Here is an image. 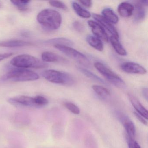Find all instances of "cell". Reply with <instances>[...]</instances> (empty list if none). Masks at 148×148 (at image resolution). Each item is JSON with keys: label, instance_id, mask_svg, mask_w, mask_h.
Masks as SVG:
<instances>
[{"label": "cell", "instance_id": "6da1fadb", "mask_svg": "<svg viewBox=\"0 0 148 148\" xmlns=\"http://www.w3.org/2000/svg\"><path fill=\"white\" fill-rule=\"evenodd\" d=\"M37 20L40 24L50 30H56L61 25L62 17L60 14L54 10L46 9L38 14Z\"/></svg>", "mask_w": 148, "mask_h": 148}, {"label": "cell", "instance_id": "7a4b0ae2", "mask_svg": "<svg viewBox=\"0 0 148 148\" xmlns=\"http://www.w3.org/2000/svg\"><path fill=\"white\" fill-rule=\"evenodd\" d=\"M12 65L20 68H33L36 69L47 68L48 64L37 58L28 55L21 54L14 57L11 61Z\"/></svg>", "mask_w": 148, "mask_h": 148}, {"label": "cell", "instance_id": "3957f363", "mask_svg": "<svg viewBox=\"0 0 148 148\" xmlns=\"http://www.w3.org/2000/svg\"><path fill=\"white\" fill-rule=\"evenodd\" d=\"M42 75L47 80L54 84L72 85L75 82L74 78L71 74L56 70H47L43 73Z\"/></svg>", "mask_w": 148, "mask_h": 148}, {"label": "cell", "instance_id": "277c9868", "mask_svg": "<svg viewBox=\"0 0 148 148\" xmlns=\"http://www.w3.org/2000/svg\"><path fill=\"white\" fill-rule=\"evenodd\" d=\"M6 78L14 82H23L37 80L39 76L32 71L19 68L10 70L6 75Z\"/></svg>", "mask_w": 148, "mask_h": 148}, {"label": "cell", "instance_id": "5b68a950", "mask_svg": "<svg viewBox=\"0 0 148 148\" xmlns=\"http://www.w3.org/2000/svg\"><path fill=\"white\" fill-rule=\"evenodd\" d=\"M94 66L110 83L119 88H123L125 87L124 81L117 74L113 72L103 64L100 62H96L94 64Z\"/></svg>", "mask_w": 148, "mask_h": 148}, {"label": "cell", "instance_id": "8992f818", "mask_svg": "<svg viewBox=\"0 0 148 148\" xmlns=\"http://www.w3.org/2000/svg\"><path fill=\"white\" fill-rule=\"evenodd\" d=\"M56 49L68 57L73 59L80 64L86 67H90L91 62L89 59L83 53L69 46L62 45H54Z\"/></svg>", "mask_w": 148, "mask_h": 148}, {"label": "cell", "instance_id": "52a82bcc", "mask_svg": "<svg viewBox=\"0 0 148 148\" xmlns=\"http://www.w3.org/2000/svg\"><path fill=\"white\" fill-rule=\"evenodd\" d=\"M8 102L14 106L37 107L35 103L34 97H32L26 96H18L9 99Z\"/></svg>", "mask_w": 148, "mask_h": 148}, {"label": "cell", "instance_id": "ba28073f", "mask_svg": "<svg viewBox=\"0 0 148 148\" xmlns=\"http://www.w3.org/2000/svg\"><path fill=\"white\" fill-rule=\"evenodd\" d=\"M120 67L122 71L127 73L145 74L147 72V71L144 67L134 62H125L121 65Z\"/></svg>", "mask_w": 148, "mask_h": 148}, {"label": "cell", "instance_id": "9c48e42d", "mask_svg": "<svg viewBox=\"0 0 148 148\" xmlns=\"http://www.w3.org/2000/svg\"><path fill=\"white\" fill-rule=\"evenodd\" d=\"M118 116L119 119L126 131L127 136L130 138L134 139L136 134V129L133 122L124 114L119 113Z\"/></svg>", "mask_w": 148, "mask_h": 148}, {"label": "cell", "instance_id": "30bf717a", "mask_svg": "<svg viewBox=\"0 0 148 148\" xmlns=\"http://www.w3.org/2000/svg\"><path fill=\"white\" fill-rule=\"evenodd\" d=\"M92 16L94 19L97 21L98 23H99L104 29H106L111 34V36L119 38L118 33L116 28L113 26L111 23L107 21L102 15L94 14Z\"/></svg>", "mask_w": 148, "mask_h": 148}, {"label": "cell", "instance_id": "8fae6325", "mask_svg": "<svg viewBox=\"0 0 148 148\" xmlns=\"http://www.w3.org/2000/svg\"><path fill=\"white\" fill-rule=\"evenodd\" d=\"M88 24L96 37L105 42H108V37L107 34L105 29L99 23L90 20L88 21Z\"/></svg>", "mask_w": 148, "mask_h": 148}, {"label": "cell", "instance_id": "7c38bea8", "mask_svg": "<svg viewBox=\"0 0 148 148\" xmlns=\"http://www.w3.org/2000/svg\"><path fill=\"white\" fill-rule=\"evenodd\" d=\"M128 97L132 104L136 110L137 112L143 116L145 119H148V111L143 106L138 99L131 94H128Z\"/></svg>", "mask_w": 148, "mask_h": 148}, {"label": "cell", "instance_id": "4fadbf2b", "mask_svg": "<svg viewBox=\"0 0 148 148\" xmlns=\"http://www.w3.org/2000/svg\"><path fill=\"white\" fill-rule=\"evenodd\" d=\"M42 60L45 62H55V63H67L66 59L52 52L45 51L41 55Z\"/></svg>", "mask_w": 148, "mask_h": 148}, {"label": "cell", "instance_id": "5bb4252c", "mask_svg": "<svg viewBox=\"0 0 148 148\" xmlns=\"http://www.w3.org/2000/svg\"><path fill=\"white\" fill-rule=\"evenodd\" d=\"M134 7L128 2L120 3L118 7V12L120 16L124 18L130 17L133 14Z\"/></svg>", "mask_w": 148, "mask_h": 148}, {"label": "cell", "instance_id": "9a60e30c", "mask_svg": "<svg viewBox=\"0 0 148 148\" xmlns=\"http://www.w3.org/2000/svg\"><path fill=\"white\" fill-rule=\"evenodd\" d=\"M32 45H33V44L31 42L25 41L24 40H17L0 41L1 47H8V48L21 47L31 46Z\"/></svg>", "mask_w": 148, "mask_h": 148}, {"label": "cell", "instance_id": "2e32d148", "mask_svg": "<svg viewBox=\"0 0 148 148\" xmlns=\"http://www.w3.org/2000/svg\"><path fill=\"white\" fill-rule=\"evenodd\" d=\"M134 10H135L134 21L136 22L143 20L145 15V11L144 5L140 2L137 1L135 4Z\"/></svg>", "mask_w": 148, "mask_h": 148}, {"label": "cell", "instance_id": "e0dca14e", "mask_svg": "<svg viewBox=\"0 0 148 148\" xmlns=\"http://www.w3.org/2000/svg\"><path fill=\"white\" fill-rule=\"evenodd\" d=\"M103 17L110 23L116 24L119 21L117 15L110 8H106L102 11Z\"/></svg>", "mask_w": 148, "mask_h": 148}, {"label": "cell", "instance_id": "ac0fdd59", "mask_svg": "<svg viewBox=\"0 0 148 148\" xmlns=\"http://www.w3.org/2000/svg\"><path fill=\"white\" fill-rule=\"evenodd\" d=\"M87 43L96 50L102 51L103 50V45L101 40L95 36L88 35L86 38Z\"/></svg>", "mask_w": 148, "mask_h": 148}, {"label": "cell", "instance_id": "d6986e66", "mask_svg": "<svg viewBox=\"0 0 148 148\" xmlns=\"http://www.w3.org/2000/svg\"><path fill=\"white\" fill-rule=\"evenodd\" d=\"M110 41L112 45L118 54L122 56L127 55V52L119 42V38L111 36Z\"/></svg>", "mask_w": 148, "mask_h": 148}, {"label": "cell", "instance_id": "ffe728a7", "mask_svg": "<svg viewBox=\"0 0 148 148\" xmlns=\"http://www.w3.org/2000/svg\"><path fill=\"white\" fill-rule=\"evenodd\" d=\"M72 7L75 12L79 17L84 18H89L91 16L90 12L84 9L77 2H73Z\"/></svg>", "mask_w": 148, "mask_h": 148}, {"label": "cell", "instance_id": "44dd1931", "mask_svg": "<svg viewBox=\"0 0 148 148\" xmlns=\"http://www.w3.org/2000/svg\"><path fill=\"white\" fill-rule=\"evenodd\" d=\"M47 44H51V45H62L72 46L73 45V43L72 41H71L69 39L65 38H57L52 39L46 41Z\"/></svg>", "mask_w": 148, "mask_h": 148}, {"label": "cell", "instance_id": "7402d4cb", "mask_svg": "<svg viewBox=\"0 0 148 148\" xmlns=\"http://www.w3.org/2000/svg\"><path fill=\"white\" fill-rule=\"evenodd\" d=\"M78 69L81 73H82L85 76H86L89 78L91 79L92 80H95V81H97V82H99V83H102V84H106V82L102 79L98 77L97 76L95 75L93 73L91 72L90 71L81 67H78Z\"/></svg>", "mask_w": 148, "mask_h": 148}, {"label": "cell", "instance_id": "603a6c76", "mask_svg": "<svg viewBox=\"0 0 148 148\" xmlns=\"http://www.w3.org/2000/svg\"><path fill=\"white\" fill-rule=\"evenodd\" d=\"M92 89L99 97L105 98L110 96V92L108 89L101 86L94 85L92 86Z\"/></svg>", "mask_w": 148, "mask_h": 148}, {"label": "cell", "instance_id": "cb8c5ba5", "mask_svg": "<svg viewBox=\"0 0 148 148\" xmlns=\"http://www.w3.org/2000/svg\"><path fill=\"white\" fill-rule=\"evenodd\" d=\"M11 2L21 12H26L29 10L28 4L30 1H11Z\"/></svg>", "mask_w": 148, "mask_h": 148}, {"label": "cell", "instance_id": "d4e9b609", "mask_svg": "<svg viewBox=\"0 0 148 148\" xmlns=\"http://www.w3.org/2000/svg\"><path fill=\"white\" fill-rule=\"evenodd\" d=\"M35 103L38 108L47 105L48 103V100L45 97L41 96H37L34 97Z\"/></svg>", "mask_w": 148, "mask_h": 148}, {"label": "cell", "instance_id": "484cf974", "mask_svg": "<svg viewBox=\"0 0 148 148\" xmlns=\"http://www.w3.org/2000/svg\"><path fill=\"white\" fill-rule=\"evenodd\" d=\"M64 106L71 112L73 114H79L80 113V110L77 106L71 102H66L64 103Z\"/></svg>", "mask_w": 148, "mask_h": 148}, {"label": "cell", "instance_id": "4316f807", "mask_svg": "<svg viewBox=\"0 0 148 148\" xmlns=\"http://www.w3.org/2000/svg\"><path fill=\"white\" fill-rule=\"evenodd\" d=\"M49 3L52 6L60 8V9L66 10L67 8L66 5L61 1H49Z\"/></svg>", "mask_w": 148, "mask_h": 148}, {"label": "cell", "instance_id": "83f0119b", "mask_svg": "<svg viewBox=\"0 0 148 148\" xmlns=\"http://www.w3.org/2000/svg\"><path fill=\"white\" fill-rule=\"evenodd\" d=\"M73 27L76 31L79 32H82L84 29V27L83 24L77 21H75L73 23Z\"/></svg>", "mask_w": 148, "mask_h": 148}, {"label": "cell", "instance_id": "f1b7e54d", "mask_svg": "<svg viewBox=\"0 0 148 148\" xmlns=\"http://www.w3.org/2000/svg\"><path fill=\"white\" fill-rule=\"evenodd\" d=\"M134 114L135 115V116H136V118L137 119H138V120H139V121H140L141 123H142L143 124L145 125H147V121L145 120L143 116H141V115L138 114V112H134Z\"/></svg>", "mask_w": 148, "mask_h": 148}, {"label": "cell", "instance_id": "f546056e", "mask_svg": "<svg viewBox=\"0 0 148 148\" xmlns=\"http://www.w3.org/2000/svg\"><path fill=\"white\" fill-rule=\"evenodd\" d=\"M14 53H2L0 54V61L4 60L5 59L8 58L12 56Z\"/></svg>", "mask_w": 148, "mask_h": 148}, {"label": "cell", "instance_id": "4dcf8cb0", "mask_svg": "<svg viewBox=\"0 0 148 148\" xmlns=\"http://www.w3.org/2000/svg\"><path fill=\"white\" fill-rule=\"evenodd\" d=\"M79 2L87 8H90L92 5V2L91 1H79Z\"/></svg>", "mask_w": 148, "mask_h": 148}, {"label": "cell", "instance_id": "1f68e13d", "mask_svg": "<svg viewBox=\"0 0 148 148\" xmlns=\"http://www.w3.org/2000/svg\"><path fill=\"white\" fill-rule=\"evenodd\" d=\"M142 93L146 100H148V89L147 88H144L142 90Z\"/></svg>", "mask_w": 148, "mask_h": 148}, {"label": "cell", "instance_id": "d6a6232c", "mask_svg": "<svg viewBox=\"0 0 148 148\" xmlns=\"http://www.w3.org/2000/svg\"><path fill=\"white\" fill-rule=\"evenodd\" d=\"M140 2L144 6L148 5V1L147 0H143V1H140Z\"/></svg>", "mask_w": 148, "mask_h": 148}]
</instances>
